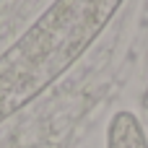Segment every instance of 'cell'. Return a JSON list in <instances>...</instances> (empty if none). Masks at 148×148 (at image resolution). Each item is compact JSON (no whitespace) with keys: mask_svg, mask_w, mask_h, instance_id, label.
I'll return each mask as SVG.
<instances>
[{"mask_svg":"<svg viewBox=\"0 0 148 148\" xmlns=\"http://www.w3.org/2000/svg\"><path fill=\"white\" fill-rule=\"evenodd\" d=\"M109 148H148L138 120L127 112H120L109 125Z\"/></svg>","mask_w":148,"mask_h":148,"instance_id":"7a4b0ae2","label":"cell"},{"mask_svg":"<svg viewBox=\"0 0 148 148\" xmlns=\"http://www.w3.org/2000/svg\"><path fill=\"white\" fill-rule=\"evenodd\" d=\"M122 0H55L0 55V122L55 83L101 34Z\"/></svg>","mask_w":148,"mask_h":148,"instance_id":"6da1fadb","label":"cell"}]
</instances>
